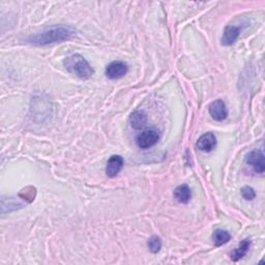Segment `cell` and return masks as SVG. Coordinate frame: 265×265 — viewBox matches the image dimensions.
Wrapping results in <instances>:
<instances>
[{
  "label": "cell",
  "instance_id": "cell-1",
  "mask_svg": "<svg viewBox=\"0 0 265 265\" xmlns=\"http://www.w3.org/2000/svg\"><path fill=\"white\" fill-rule=\"evenodd\" d=\"M76 34V30L71 27H53L50 29L40 32L36 36H31L28 39V42L38 45V46H46L55 43H62L67 40L72 39Z\"/></svg>",
  "mask_w": 265,
  "mask_h": 265
},
{
  "label": "cell",
  "instance_id": "cell-2",
  "mask_svg": "<svg viewBox=\"0 0 265 265\" xmlns=\"http://www.w3.org/2000/svg\"><path fill=\"white\" fill-rule=\"evenodd\" d=\"M66 70L73 75L82 80H87L95 74L94 68L91 67L89 62L80 54H73L66 57L63 61Z\"/></svg>",
  "mask_w": 265,
  "mask_h": 265
},
{
  "label": "cell",
  "instance_id": "cell-3",
  "mask_svg": "<svg viewBox=\"0 0 265 265\" xmlns=\"http://www.w3.org/2000/svg\"><path fill=\"white\" fill-rule=\"evenodd\" d=\"M159 140V134L156 130H145L138 135L136 142L137 145L142 149L151 148Z\"/></svg>",
  "mask_w": 265,
  "mask_h": 265
},
{
  "label": "cell",
  "instance_id": "cell-4",
  "mask_svg": "<svg viewBox=\"0 0 265 265\" xmlns=\"http://www.w3.org/2000/svg\"><path fill=\"white\" fill-rule=\"evenodd\" d=\"M129 67L128 64L123 61H113L111 62L107 68H106V76L109 79L112 80H116L124 77L126 74H128Z\"/></svg>",
  "mask_w": 265,
  "mask_h": 265
},
{
  "label": "cell",
  "instance_id": "cell-5",
  "mask_svg": "<svg viewBox=\"0 0 265 265\" xmlns=\"http://www.w3.org/2000/svg\"><path fill=\"white\" fill-rule=\"evenodd\" d=\"M246 162L253 167L257 173H264L265 164H264V155L262 151H253L248 154Z\"/></svg>",
  "mask_w": 265,
  "mask_h": 265
},
{
  "label": "cell",
  "instance_id": "cell-6",
  "mask_svg": "<svg viewBox=\"0 0 265 265\" xmlns=\"http://www.w3.org/2000/svg\"><path fill=\"white\" fill-rule=\"evenodd\" d=\"M211 116L215 121H223L228 116V110L226 108V104L222 100H215L212 102L209 108Z\"/></svg>",
  "mask_w": 265,
  "mask_h": 265
},
{
  "label": "cell",
  "instance_id": "cell-7",
  "mask_svg": "<svg viewBox=\"0 0 265 265\" xmlns=\"http://www.w3.org/2000/svg\"><path fill=\"white\" fill-rule=\"evenodd\" d=\"M196 146H197L199 151L204 153L212 152L216 146V138L214 134L210 132L202 135L198 139L197 143H196Z\"/></svg>",
  "mask_w": 265,
  "mask_h": 265
},
{
  "label": "cell",
  "instance_id": "cell-8",
  "mask_svg": "<svg viewBox=\"0 0 265 265\" xmlns=\"http://www.w3.org/2000/svg\"><path fill=\"white\" fill-rule=\"evenodd\" d=\"M124 164V160L122 159V157L120 156H112L107 162V166H106V174L113 178L116 176L119 172L121 171L122 167Z\"/></svg>",
  "mask_w": 265,
  "mask_h": 265
},
{
  "label": "cell",
  "instance_id": "cell-9",
  "mask_svg": "<svg viewBox=\"0 0 265 265\" xmlns=\"http://www.w3.org/2000/svg\"><path fill=\"white\" fill-rule=\"evenodd\" d=\"M241 32V28L239 26H234V25H228L224 32L221 39L222 45L223 46H231L233 45Z\"/></svg>",
  "mask_w": 265,
  "mask_h": 265
},
{
  "label": "cell",
  "instance_id": "cell-10",
  "mask_svg": "<svg viewBox=\"0 0 265 265\" xmlns=\"http://www.w3.org/2000/svg\"><path fill=\"white\" fill-rule=\"evenodd\" d=\"M147 122V115L144 111H135L130 116V124L134 130L143 129Z\"/></svg>",
  "mask_w": 265,
  "mask_h": 265
},
{
  "label": "cell",
  "instance_id": "cell-11",
  "mask_svg": "<svg viewBox=\"0 0 265 265\" xmlns=\"http://www.w3.org/2000/svg\"><path fill=\"white\" fill-rule=\"evenodd\" d=\"M174 198L179 203H189L192 198V192L189 186H187V184H181V186L177 187L174 191Z\"/></svg>",
  "mask_w": 265,
  "mask_h": 265
},
{
  "label": "cell",
  "instance_id": "cell-12",
  "mask_svg": "<svg viewBox=\"0 0 265 265\" xmlns=\"http://www.w3.org/2000/svg\"><path fill=\"white\" fill-rule=\"evenodd\" d=\"M251 240L250 239H244L241 243L238 245V247L232 252L231 254V260L234 262H237L238 260L243 259L246 255L248 251L251 248Z\"/></svg>",
  "mask_w": 265,
  "mask_h": 265
},
{
  "label": "cell",
  "instance_id": "cell-13",
  "mask_svg": "<svg viewBox=\"0 0 265 265\" xmlns=\"http://www.w3.org/2000/svg\"><path fill=\"white\" fill-rule=\"evenodd\" d=\"M230 239H231V235L226 230L216 229L212 234V241L215 247H221L227 244Z\"/></svg>",
  "mask_w": 265,
  "mask_h": 265
},
{
  "label": "cell",
  "instance_id": "cell-14",
  "mask_svg": "<svg viewBox=\"0 0 265 265\" xmlns=\"http://www.w3.org/2000/svg\"><path fill=\"white\" fill-rule=\"evenodd\" d=\"M149 250H151L152 253H158L159 252V250L162 249V239H160L159 236L155 235L152 236L148 240V244H147Z\"/></svg>",
  "mask_w": 265,
  "mask_h": 265
},
{
  "label": "cell",
  "instance_id": "cell-15",
  "mask_svg": "<svg viewBox=\"0 0 265 265\" xmlns=\"http://www.w3.org/2000/svg\"><path fill=\"white\" fill-rule=\"evenodd\" d=\"M241 196H243V198L245 200L252 201L256 198V193L254 189L251 187H244L243 189H241Z\"/></svg>",
  "mask_w": 265,
  "mask_h": 265
}]
</instances>
